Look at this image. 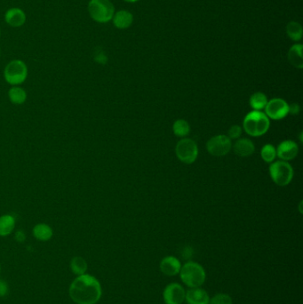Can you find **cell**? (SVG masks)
Segmentation results:
<instances>
[{
	"label": "cell",
	"mask_w": 303,
	"mask_h": 304,
	"mask_svg": "<svg viewBox=\"0 0 303 304\" xmlns=\"http://www.w3.org/2000/svg\"><path fill=\"white\" fill-rule=\"evenodd\" d=\"M68 293L75 304H96L101 297L102 290L96 277L84 274L74 279L69 286Z\"/></svg>",
	"instance_id": "1"
},
{
	"label": "cell",
	"mask_w": 303,
	"mask_h": 304,
	"mask_svg": "<svg viewBox=\"0 0 303 304\" xmlns=\"http://www.w3.org/2000/svg\"><path fill=\"white\" fill-rule=\"evenodd\" d=\"M270 120L267 115L260 111L253 110L249 112L244 118L243 129L244 132L252 137L263 136L269 131Z\"/></svg>",
	"instance_id": "2"
},
{
	"label": "cell",
	"mask_w": 303,
	"mask_h": 304,
	"mask_svg": "<svg viewBox=\"0 0 303 304\" xmlns=\"http://www.w3.org/2000/svg\"><path fill=\"white\" fill-rule=\"evenodd\" d=\"M181 281L190 288L200 287L205 281V271L200 264L188 262L181 266L180 270Z\"/></svg>",
	"instance_id": "3"
},
{
	"label": "cell",
	"mask_w": 303,
	"mask_h": 304,
	"mask_svg": "<svg viewBox=\"0 0 303 304\" xmlns=\"http://www.w3.org/2000/svg\"><path fill=\"white\" fill-rule=\"evenodd\" d=\"M87 9L91 18L96 23H109L115 14L113 4L109 0H90Z\"/></svg>",
	"instance_id": "4"
},
{
	"label": "cell",
	"mask_w": 303,
	"mask_h": 304,
	"mask_svg": "<svg viewBox=\"0 0 303 304\" xmlns=\"http://www.w3.org/2000/svg\"><path fill=\"white\" fill-rule=\"evenodd\" d=\"M269 174L272 181L278 186H286L294 177V169L287 161L277 160L272 162L269 167Z\"/></svg>",
	"instance_id": "5"
},
{
	"label": "cell",
	"mask_w": 303,
	"mask_h": 304,
	"mask_svg": "<svg viewBox=\"0 0 303 304\" xmlns=\"http://www.w3.org/2000/svg\"><path fill=\"white\" fill-rule=\"evenodd\" d=\"M5 81L12 86H18L26 80L27 65L21 60H13L5 66L4 70Z\"/></svg>",
	"instance_id": "6"
},
{
	"label": "cell",
	"mask_w": 303,
	"mask_h": 304,
	"mask_svg": "<svg viewBox=\"0 0 303 304\" xmlns=\"http://www.w3.org/2000/svg\"><path fill=\"white\" fill-rule=\"evenodd\" d=\"M175 154L182 163H194L199 156V147L196 141L190 138H182L175 147Z\"/></svg>",
	"instance_id": "7"
},
{
	"label": "cell",
	"mask_w": 303,
	"mask_h": 304,
	"mask_svg": "<svg viewBox=\"0 0 303 304\" xmlns=\"http://www.w3.org/2000/svg\"><path fill=\"white\" fill-rule=\"evenodd\" d=\"M232 148L231 140L224 135H215L209 139L206 143V150L215 157H222L228 154Z\"/></svg>",
	"instance_id": "8"
},
{
	"label": "cell",
	"mask_w": 303,
	"mask_h": 304,
	"mask_svg": "<svg viewBox=\"0 0 303 304\" xmlns=\"http://www.w3.org/2000/svg\"><path fill=\"white\" fill-rule=\"evenodd\" d=\"M265 114L273 120H280L288 115L289 104L281 98H274L268 101L265 107Z\"/></svg>",
	"instance_id": "9"
},
{
	"label": "cell",
	"mask_w": 303,
	"mask_h": 304,
	"mask_svg": "<svg viewBox=\"0 0 303 304\" xmlns=\"http://www.w3.org/2000/svg\"><path fill=\"white\" fill-rule=\"evenodd\" d=\"M185 295L183 286L178 283H172L164 290V301L166 304H181L185 300Z\"/></svg>",
	"instance_id": "10"
},
{
	"label": "cell",
	"mask_w": 303,
	"mask_h": 304,
	"mask_svg": "<svg viewBox=\"0 0 303 304\" xmlns=\"http://www.w3.org/2000/svg\"><path fill=\"white\" fill-rule=\"evenodd\" d=\"M276 150V157H278L280 160L290 161L297 157L299 152V147L295 141L292 140H285L280 142Z\"/></svg>",
	"instance_id": "11"
},
{
	"label": "cell",
	"mask_w": 303,
	"mask_h": 304,
	"mask_svg": "<svg viewBox=\"0 0 303 304\" xmlns=\"http://www.w3.org/2000/svg\"><path fill=\"white\" fill-rule=\"evenodd\" d=\"M181 268V262L174 256H167L160 263V270L168 277L179 274Z\"/></svg>",
	"instance_id": "12"
},
{
	"label": "cell",
	"mask_w": 303,
	"mask_h": 304,
	"mask_svg": "<svg viewBox=\"0 0 303 304\" xmlns=\"http://www.w3.org/2000/svg\"><path fill=\"white\" fill-rule=\"evenodd\" d=\"M5 21L11 27H22L26 22V14L18 7L10 8L5 12Z\"/></svg>",
	"instance_id": "13"
},
{
	"label": "cell",
	"mask_w": 303,
	"mask_h": 304,
	"mask_svg": "<svg viewBox=\"0 0 303 304\" xmlns=\"http://www.w3.org/2000/svg\"><path fill=\"white\" fill-rule=\"evenodd\" d=\"M185 300L188 304H209L210 297L206 291L200 287H195L186 293Z\"/></svg>",
	"instance_id": "14"
},
{
	"label": "cell",
	"mask_w": 303,
	"mask_h": 304,
	"mask_svg": "<svg viewBox=\"0 0 303 304\" xmlns=\"http://www.w3.org/2000/svg\"><path fill=\"white\" fill-rule=\"evenodd\" d=\"M233 150L236 154L242 158L249 157L254 154L255 151V146L253 141L246 138L238 139L233 145Z\"/></svg>",
	"instance_id": "15"
},
{
	"label": "cell",
	"mask_w": 303,
	"mask_h": 304,
	"mask_svg": "<svg viewBox=\"0 0 303 304\" xmlns=\"http://www.w3.org/2000/svg\"><path fill=\"white\" fill-rule=\"evenodd\" d=\"M112 19H113L115 27L120 29V30H125V29L130 27L134 21L133 14L126 10H121L117 14H114Z\"/></svg>",
	"instance_id": "16"
},
{
	"label": "cell",
	"mask_w": 303,
	"mask_h": 304,
	"mask_svg": "<svg viewBox=\"0 0 303 304\" xmlns=\"http://www.w3.org/2000/svg\"><path fill=\"white\" fill-rule=\"evenodd\" d=\"M303 45H294L288 52V61L295 68H303Z\"/></svg>",
	"instance_id": "17"
},
{
	"label": "cell",
	"mask_w": 303,
	"mask_h": 304,
	"mask_svg": "<svg viewBox=\"0 0 303 304\" xmlns=\"http://www.w3.org/2000/svg\"><path fill=\"white\" fill-rule=\"evenodd\" d=\"M15 227V219L10 214H4L0 217V236L10 235Z\"/></svg>",
	"instance_id": "18"
},
{
	"label": "cell",
	"mask_w": 303,
	"mask_h": 304,
	"mask_svg": "<svg viewBox=\"0 0 303 304\" xmlns=\"http://www.w3.org/2000/svg\"><path fill=\"white\" fill-rule=\"evenodd\" d=\"M33 235L37 240L47 241L53 236V230L49 225L39 223L33 229Z\"/></svg>",
	"instance_id": "19"
},
{
	"label": "cell",
	"mask_w": 303,
	"mask_h": 304,
	"mask_svg": "<svg viewBox=\"0 0 303 304\" xmlns=\"http://www.w3.org/2000/svg\"><path fill=\"white\" fill-rule=\"evenodd\" d=\"M268 101H269L265 94H263L262 92H257V93H254V95H252V96L250 97L249 103H250L251 108L254 110L262 111V109H265Z\"/></svg>",
	"instance_id": "20"
},
{
	"label": "cell",
	"mask_w": 303,
	"mask_h": 304,
	"mask_svg": "<svg viewBox=\"0 0 303 304\" xmlns=\"http://www.w3.org/2000/svg\"><path fill=\"white\" fill-rule=\"evenodd\" d=\"M9 99L14 104H23L27 99V94L20 86H14L8 92Z\"/></svg>",
	"instance_id": "21"
},
{
	"label": "cell",
	"mask_w": 303,
	"mask_h": 304,
	"mask_svg": "<svg viewBox=\"0 0 303 304\" xmlns=\"http://www.w3.org/2000/svg\"><path fill=\"white\" fill-rule=\"evenodd\" d=\"M70 270L75 275L81 276L86 274L87 270V264L86 260L80 256H75L70 262Z\"/></svg>",
	"instance_id": "22"
},
{
	"label": "cell",
	"mask_w": 303,
	"mask_h": 304,
	"mask_svg": "<svg viewBox=\"0 0 303 304\" xmlns=\"http://www.w3.org/2000/svg\"><path fill=\"white\" fill-rule=\"evenodd\" d=\"M172 132L176 136L184 138L190 134V124L184 119H178L172 125Z\"/></svg>",
	"instance_id": "23"
},
{
	"label": "cell",
	"mask_w": 303,
	"mask_h": 304,
	"mask_svg": "<svg viewBox=\"0 0 303 304\" xmlns=\"http://www.w3.org/2000/svg\"><path fill=\"white\" fill-rule=\"evenodd\" d=\"M286 34L292 40H301L303 37V27L300 23L291 22L286 26Z\"/></svg>",
	"instance_id": "24"
},
{
	"label": "cell",
	"mask_w": 303,
	"mask_h": 304,
	"mask_svg": "<svg viewBox=\"0 0 303 304\" xmlns=\"http://www.w3.org/2000/svg\"><path fill=\"white\" fill-rule=\"evenodd\" d=\"M261 156H262L263 161L266 163L274 162L276 158V148L270 143L265 144L261 151Z\"/></svg>",
	"instance_id": "25"
},
{
	"label": "cell",
	"mask_w": 303,
	"mask_h": 304,
	"mask_svg": "<svg viewBox=\"0 0 303 304\" xmlns=\"http://www.w3.org/2000/svg\"><path fill=\"white\" fill-rule=\"evenodd\" d=\"M210 304H232L231 296L227 294H218L214 295L209 302Z\"/></svg>",
	"instance_id": "26"
},
{
	"label": "cell",
	"mask_w": 303,
	"mask_h": 304,
	"mask_svg": "<svg viewBox=\"0 0 303 304\" xmlns=\"http://www.w3.org/2000/svg\"><path fill=\"white\" fill-rule=\"evenodd\" d=\"M241 135H242V127L237 125H234L230 128L227 136L229 137L231 140H236V139H239Z\"/></svg>",
	"instance_id": "27"
},
{
	"label": "cell",
	"mask_w": 303,
	"mask_h": 304,
	"mask_svg": "<svg viewBox=\"0 0 303 304\" xmlns=\"http://www.w3.org/2000/svg\"><path fill=\"white\" fill-rule=\"evenodd\" d=\"M95 61L100 64H106L108 62V57L106 56L103 51L99 49L95 52Z\"/></svg>",
	"instance_id": "28"
},
{
	"label": "cell",
	"mask_w": 303,
	"mask_h": 304,
	"mask_svg": "<svg viewBox=\"0 0 303 304\" xmlns=\"http://www.w3.org/2000/svg\"><path fill=\"white\" fill-rule=\"evenodd\" d=\"M8 285L6 282L0 279V297H4L8 293Z\"/></svg>",
	"instance_id": "29"
},
{
	"label": "cell",
	"mask_w": 303,
	"mask_h": 304,
	"mask_svg": "<svg viewBox=\"0 0 303 304\" xmlns=\"http://www.w3.org/2000/svg\"><path fill=\"white\" fill-rule=\"evenodd\" d=\"M300 112V106L297 103H292L289 105V109H288V114L291 115H298Z\"/></svg>",
	"instance_id": "30"
},
{
	"label": "cell",
	"mask_w": 303,
	"mask_h": 304,
	"mask_svg": "<svg viewBox=\"0 0 303 304\" xmlns=\"http://www.w3.org/2000/svg\"><path fill=\"white\" fill-rule=\"evenodd\" d=\"M15 239L18 241L19 243H22L24 242L26 239V235L23 231H18V232L15 233Z\"/></svg>",
	"instance_id": "31"
},
{
	"label": "cell",
	"mask_w": 303,
	"mask_h": 304,
	"mask_svg": "<svg viewBox=\"0 0 303 304\" xmlns=\"http://www.w3.org/2000/svg\"><path fill=\"white\" fill-rule=\"evenodd\" d=\"M126 2H129V3H135V2H137V1H139V0H125Z\"/></svg>",
	"instance_id": "32"
},
{
	"label": "cell",
	"mask_w": 303,
	"mask_h": 304,
	"mask_svg": "<svg viewBox=\"0 0 303 304\" xmlns=\"http://www.w3.org/2000/svg\"><path fill=\"white\" fill-rule=\"evenodd\" d=\"M0 272H1V266H0Z\"/></svg>",
	"instance_id": "33"
},
{
	"label": "cell",
	"mask_w": 303,
	"mask_h": 304,
	"mask_svg": "<svg viewBox=\"0 0 303 304\" xmlns=\"http://www.w3.org/2000/svg\"><path fill=\"white\" fill-rule=\"evenodd\" d=\"M0 54H1V52H0Z\"/></svg>",
	"instance_id": "34"
}]
</instances>
